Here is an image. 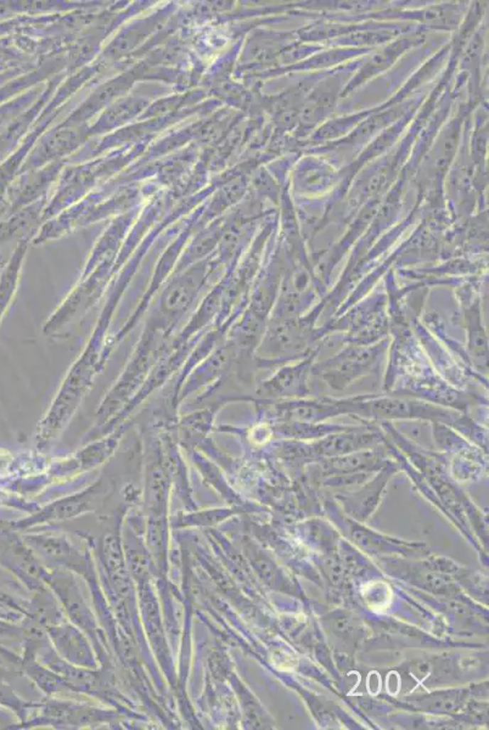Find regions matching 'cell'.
<instances>
[{
    "mask_svg": "<svg viewBox=\"0 0 489 730\" xmlns=\"http://www.w3.org/2000/svg\"><path fill=\"white\" fill-rule=\"evenodd\" d=\"M308 363L299 364L297 367H286L276 374L272 380L273 396L294 394L302 392L304 387V379L307 376Z\"/></svg>",
    "mask_w": 489,
    "mask_h": 730,
    "instance_id": "obj_1",
    "label": "cell"
}]
</instances>
